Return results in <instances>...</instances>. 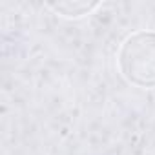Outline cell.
Returning a JSON list of instances; mask_svg holds the SVG:
<instances>
[{
	"label": "cell",
	"instance_id": "7a4b0ae2",
	"mask_svg": "<svg viewBox=\"0 0 155 155\" xmlns=\"http://www.w3.org/2000/svg\"><path fill=\"white\" fill-rule=\"evenodd\" d=\"M101 6V2H86V0H77V2H51L48 4L49 9H53L57 15L66 17V18H81L86 17L90 13H93L97 8Z\"/></svg>",
	"mask_w": 155,
	"mask_h": 155
},
{
	"label": "cell",
	"instance_id": "6da1fadb",
	"mask_svg": "<svg viewBox=\"0 0 155 155\" xmlns=\"http://www.w3.org/2000/svg\"><path fill=\"white\" fill-rule=\"evenodd\" d=\"M117 66L124 81L131 86L155 88V31L140 29L128 35L119 51Z\"/></svg>",
	"mask_w": 155,
	"mask_h": 155
}]
</instances>
